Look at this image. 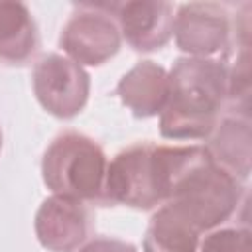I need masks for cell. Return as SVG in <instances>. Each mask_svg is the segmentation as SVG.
<instances>
[{"label": "cell", "mask_w": 252, "mask_h": 252, "mask_svg": "<svg viewBox=\"0 0 252 252\" xmlns=\"http://www.w3.org/2000/svg\"><path fill=\"white\" fill-rule=\"evenodd\" d=\"M169 146L138 142L120 150L106 167L104 205L152 211L167 201Z\"/></svg>", "instance_id": "277c9868"}, {"label": "cell", "mask_w": 252, "mask_h": 252, "mask_svg": "<svg viewBox=\"0 0 252 252\" xmlns=\"http://www.w3.org/2000/svg\"><path fill=\"white\" fill-rule=\"evenodd\" d=\"M203 148L217 165L226 169L236 179L244 181L250 175L252 159L250 116L236 112L220 116L213 132L207 136Z\"/></svg>", "instance_id": "8fae6325"}, {"label": "cell", "mask_w": 252, "mask_h": 252, "mask_svg": "<svg viewBox=\"0 0 252 252\" xmlns=\"http://www.w3.org/2000/svg\"><path fill=\"white\" fill-rule=\"evenodd\" d=\"M120 45L122 35L116 22L93 2L79 4L59 35V47L65 57L81 67L106 63L120 51Z\"/></svg>", "instance_id": "52a82bcc"}, {"label": "cell", "mask_w": 252, "mask_h": 252, "mask_svg": "<svg viewBox=\"0 0 252 252\" xmlns=\"http://www.w3.org/2000/svg\"><path fill=\"white\" fill-rule=\"evenodd\" d=\"M116 94L136 118L159 116L169 94V73L152 59L138 61L118 81Z\"/></svg>", "instance_id": "30bf717a"}, {"label": "cell", "mask_w": 252, "mask_h": 252, "mask_svg": "<svg viewBox=\"0 0 252 252\" xmlns=\"http://www.w3.org/2000/svg\"><path fill=\"white\" fill-rule=\"evenodd\" d=\"M201 234L175 215L167 205H161L152 215L142 248L144 252H197Z\"/></svg>", "instance_id": "4fadbf2b"}, {"label": "cell", "mask_w": 252, "mask_h": 252, "mask_svg": "<svg viewBox=\"0 0 252 252\" xmlns=\"http://www.w3.org/2000/svg\"><path fill=\"white\" fill-rule=\"evenodd\" d=\"M197 252H252V236L246 226H219L199 240Z\"/></svg>", "instance_id": "5bb4252c"}, {"label": "cell", "mask_w": 252, "mask_h": 252, "mask_svg": "<svg viewBox=\"0 0 252 252\" xmlns=\"http://www.w3.org/2000/svg\"><path fill=\"white\" fill-rule=\"evenodd\" d=\"M32 89L51 116L69 120L81 114L89 102L91 77L85 67L61 53H47L33 63Z\"/></svg>", "instance_id": "5b68a950"}, {"label": "cell", "mask_w": 252, "mask_h": 252, "mask_svg": "<svg viewBox=\"0 0 252 252\" xmlns=\"http://www.w3.org/2000/svg\"><path fill=\"white\" fill-rule=\"evenodd\" d=\"M173 41L185 57L215 59L234 43V20L226 4L189 2L173 16Z\"/></svg>", "instance_id": "8992f818"}, {"label": "cell", "mask_w": 252, "mask_h": 252, "mask_svg": "<svg viewBox=\"0 0 252 252\" xmlns=\"http://www.w3.org/2000/svg\"><path fill=\"white\" fill-rule=\"evenodd\" d=\"M244 185L197 144L177 146L167 205L199 234L224 224L240 207Z\"/></svg>", "instance_id": "7a4b0ae2"}, {"label": "cell", "mask_w": 252, "mask_h": 252, "mask_svg": "<svg viewBox=\"0 0 252 252\" xmlns=\"http://www.w3.org/2000/svg\"><path fill=\"white\" fill-rule=\"evenodd\" d=\"M118 26L122 39L142 53L158 51L173 37V4L158 0L96 2Z\"/></svg>", "instance_id": "ba28073f"}, {"label": "cell", "mask_w": 252, "mask_h": 252, "mask_svg": "<svg viewBox=\"0 0 252 252\" xmlns=\"http://www.w3.org/2000/svg\"><path fill=\"white\" fill-rule=\"evenodd\" d=\"M2 146H4V134H2V128H0V152H2Z\"/></svg>", "instance_id": "2e32d148"}, {"label": "cell", "mask_w": 252, "mask_h": 252, "mask_svg": "<svg viewBox=\"0 0 252 252\" xmlns=\"http://www.w3.org/2000/svg\"><path fill=\"white\" fill-rule=\"evenodd\" d=\"M33 230L49 252H77L93 232V213L87 203L49 195L35 211Z\"/></svg>", "instance_id": "9c48e42d"}, {"label": "cell", "mask_w": 252, "mask_h": 252, "mask_svg": "<svg viewBox=\"0 0 252 252\" xmlns=\"http://www.w3.org/2000/svg\"><path fill=\"white\" fill-rule=\"evenodd\" d=\"M77 252H138L134 244L118 240V238H106L98 236L93 240H87Z\"/></svg>", "instance_id": "9a60e30c"}, {"label": "cell", "mask_w": 252, "mask_h": 252, "mask_svg": "<svg viewBox=\"0 0 252 252\" xmlns=\"http://www.w3.org/2000/svg\"><path fill=\"white\" fill-rule=\"evenodd\" d=\"M169 73V94L159 112L165 140H207L228 102V69L224 59L179 57Z\"/></svg>", "instance_id": "6da1fadb"}, {"label": "cell", "mask_w": 252, "mask_h": 252, "mask_svg": "<svg viewBox=\"0 0 252 252\" xmlns=\"http://www.w3.org/2000/svg\"><path fill=\"white\" fill-rule=\"evenodd\" d=\"M106 167L108 159L100 144L75 130L57 134L41 158V177L51 195L83 203L104 205Z\"/></svg>", "instance_id": "3957f363"}, {"label": "cell", "mask_w": 252, "mask_h": 252, "mask_svg": "<svg viewBox=\"0 0 252 252\" xmlns=\"http://www.w3.org/2000/svg\"><path fill=\"white\" fill-rule=\"evenodd\" d=\"M39 49L37 24L24 2L0 0V63L26 65Z\"/></svg>", "instance_id": "7c38bea8"}]
</instances>
